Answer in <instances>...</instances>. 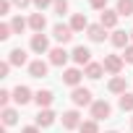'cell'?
Returning <instances> with one entry per match:
<instances>
[{
  "instance_id": "obj_24",
  "label": "cell",
  "mask_w": 133,
  "mask_h": 133,
  "mask_svg": "<svg viewBox=\"0 0 133 133\" xmlns=\"http://www.w3.org/2000/svg\"><path fill=\"white\" fill-rule=\"evenodd\" d=\"M120 16H133V0H117V8Z\"/></svg>"
},
{
  "instance_id": "obj_19",
  "label": "cell",
  "mask_w": 133,
  "mask_h": 133,
  "mask_svg": "<svg viewBox=\"0 0 133 133\" xmlns=\"http://www.w3.org/2000/svg\"><path fill=\"white\" fill-rule=\"evenodd\" d=\"M91 24H89V18L84 16V13H73V18H71V29L73 31H84V29H89Z\"/></svg>"
},
{
  "instance_id": "obj_29",
  "label": "cell",
  "mask_w": 133,
  "mask_h": 133,
  "mask_svg": "<svg viewBox=\"0 0 133 133\" xmlns=\"http://www.w3.org/2000/svg\"><path fill=\"white\" fill-rule=\"evenodd\" d=\"M11 34H13V29H11V24H0V39L5 42V39H8Z\"/></svg>"
},
{
  "instance_id": "obj_33",
  "label": "cell",
  "mask_w": 133,
  "mask_h": 133,
  "mask_svg": "<svg viewBox=\"0 0 133 133\" xmlns=\"http://www.w3.org/2000/svg\"><path fill=\"white\" fill-rule=\"evenodd\" d=\"M52 3H55V0H34V5H37V8H39V13H42V11H44V8H50V5H52Z\"/></svg>"
},
{
  "instance_id": "obj_12",
  "label": "cell",
  "mask_w": 133,
  "mask_h": 133,
  "mask_svg": "<svg viewBox=\"0 0 133 133\" xmlns=\"http://www.w3.org/2000/svg\"><path fill=\"white\" fill-rule=\"evenodd\" d=\"M52 99H55V97H52V91H50V89H39V91L34 94V102L39 104V110H47V107L52 104Z\"/></svg>"
},
{
  "instance_id": "obj_7",
  "label": "cell",
  "mask_w": 133,
  "mask_h": 133,
  "mask_svg": "<svg viewBox=\"0 0 133 133\" xmlns=\"http://www.w3.org/2000/svg\"><path fill=\"white\" fill-rule=\"evenodd\" d=\"M71 57H73L78 65H89V63H91V50H89V47H84V44H78V47L71 52Z\"/></svg>"
},
{
  "instance_id": "obj_1",
  "label": "cell",
  "mask_w": 133,
  "mask_h": 133,
  "mask_svg": "<svg viewBox=\"0 0 133 133\" xmlns=\"http://www.w3.org/2000/svg\"><path fill=\"white\" fill-rule=\"evenodd\" d=\"M71 99H73V104H76V107H86V104L91 107V104H94L91 91H89V89H84V86H76V89L71 91Z\"/></svg>"
},
{
  "instance_id": "obj_13",
  "label": "cell",
  "mask_w": 133,
  "mask_h": 133,
  "mask_svg": "<svg viewBox=\"0 0 133 133\" xmlns=\"http://www.w3.org/2000/svg\"><path fill=\"white\" fill-rule=\"evenodd\" d=\"M44 26H47L44 13H31V18H29V29H31V31H37V34H42V31H44Z\"/></svg>"
},
{
  "instance_id": "obj_2",
  "label": "cell",
  "mask_w": 133,
  "mask_h": 133,
  "mask_svg": "<svg viewBox=\"0 0 133 133\" xmlns=\"http://www.w3.org/2000/svg\"><path fill=\"white\" fill-rule=\"evenodd\" d=\"M110 115H112V107L107 99H97L91 104V120H107Z\"/></svg>"
},
{
  "instance_id": "obj_15",
  "label": "cell",
  "mask_w": 133,
  "mask_h": 133,
  "mask_svg": "<svg viewBox=\"0 0 133 133\" xmlns=\"http://www.w3.org/2000/svg\"><path fill=\"white\" fill-rule=\"evenodd\" d=\"M81 76H84V73H81L78 68H68V71L63 73V81L68 84V86H73V89H76V86L81 84Z\"/></svg>"
},
{
  "instance_id": "obj_18",
  "label": "cell",
  "mask_w": 133,
  "mask_h": 133,
  "mask_svg": "<svg viewBox=\"0 0 133 133\" xmlns=\"http://www.w3.org/2000/svg\"><path fill=\"white\" fill-rule=\"evenodd\" d=\"M102 73H104V65H102V63H89L86 68H84V76H89L91 81L102 78Z\"/></svg>"
},
{
  "instance_id": "obj_23",
  "label": "cell",
  "mask_w": 133,
  "mask_h": 133,
  "mask_svg": "<svg viewBox=\"0 0 133 133\" xmlns=\"http://www.w3.org/2000/svg\"><path fill=\"white\" fill-rule=\"evenodd\" d=\"M117 104H120V110L123 112H133V94H120V99H117Z\"/></svg>"
},
{
  "instance_id": "obj_28",
  "label": "cell",
  "mask_w": 133,
  "mask_h": 133,
  "mask_svg": "<svg viewBox=\"0 0 133 133\" xmlns=\"http://www.w3.org/2000/svg\"><path fill=\"white\" fill-rule=\"evenodd\" d=\"M11 99H13V91H8V89L0 91V107H3V110L8 107V102H11Z\"/></svg>"
},
{
  "instance_id": "obj_5",
  "label": "cell",
  "mask_w": 133,
  "mask_h": 133,
  "mask_svg": "<svg viewBox=\"0 0 133 133\" xmlns=\"http://www.w3.org/2000/svg\"><path fill=\"white\" fill-rule=\"evenodd\" d=\"M63 128L65 130H73V128H81V115H78V110H68V112H63Z\"/></svg>"
},
{
  "instance_id": "obj_8",
  "label": "cell",
  "mask_w": 133,
  "mask_h": 133,
  "mask_svg": "<svg viewBox=\"0 0 133 133\" xmlns=\"http://www.w3.org/2000/svg\"><path fill=\"white\" fill-rule=\"evenodd\" d=\"M71 57V52H65V47H52L50 50V63L52 65H65Z\"/></svg>"
},
{
  "instance_id": "obj_37",
  "label": "cell",
  "mask_w": 133,
  "mask_h": 133,
  "mask_svg": "<svg viewBox=\"0 0 133 133\" xmlns=\"http://www.w3.org/2000/svg\"><path fill=\"white\" fill-rule=\"evenodd\" d=\"M128 34H130V42H133V29H130V31H128Z\"/></svg>"
},
{
  "instance_id": "obj_21",
  "label": "cell",
  "mask_w": 133,
  "mask_h": 133,
  "mask_svg": "<svg viewBox=\"0 0 133 133\" xmlns=\"http://www.w3.org/2000/svg\"><path fill=\"white\" fill-rule=\"evenodd\" d=\"M8 63H11V65H26V50H21V47L11 50V55H8Z\"/></svg>"
},
{
  "instance_id": "obj_3",
  "label": "cell",
  "mask_w": 133,
  "mask_h": 133,
  "mask_svg": "<svg viewBox=\"0 0 133 133\" xmlns=\"http://www.w3.org/2000/svg\"><path fill=\"white\" fill-rule=\"evenodd\" d=\"M123 57L120 55H104V60H102V65H104V71L107 73H112V76H120V71H123Z\"/></svg>"
},
{
  "instance_id": "obj_17",
  "label": "cell",
  "mask_w": 133,
  "mask_h": 133,
  "mask_svg": "<svg viewBox=\"0 0 133 133\" xmlns=\"http://www.w3.org/2000/svg\"><path fill=\"white\" fill-rule=\"evenodd\" d=\"M125 86H128L125 76H112V81L107 84V89H110L112 94H125Z\"/></svg>"
},
{
  "instance_id": "obj_35",
  "label": "cell",
  "mask_w": 133,
  "mask_h": 133,
  "mask_svg": "<svg viewBox=\"0 0 133 133\" xmlns=\"http://www.w3.org/2000/svg\"><path fill=\"white\" fill-rule=\"evenodd\" d=\"M34 0H13V5H18V8H26V5H31Z\"/></svg>"
},
{
  "instance_id": "obj_31",
  "label": "cell",
  "mask_w": 133,
  "mask_h": 133,
  "mask_svg": "<svg viewBox=\"0 0 133 133\" xmlns=\"http://www.w3.org/2000/svg\"><path fill=\"white\" fill-rule=\"evenodd\" d=\"M94 11H107V0H89Z\"/></svg>"
},
{
  "instance_id": "obj_32",
  "label": "cell",
  "mask_w": 133,
  "mask_h": 133,
  "mask_svg": "<svg viewBox=\"0 0 133 133\" xmlns=\"http://www.w3.org/2000/svg\"><path fill=\"white\" fill-rule=\"evenodd\" d=\"M11 3H13V0H0V16H8V11H11Z\"/></svg>"
},
{
  "instance_id": "obj_36",
  "label": "cell",
  "mask_w": 133,
  "mask_h": 133,
  "mask_svg": "<svg viewBox=\"0 0 133 133\" xmlns=\"http://www.w3.org/2000/svg\"><path fill=\"white\" fill-rule=\"evenodd\" d=\"M21 133H39V128H37V125H29V128H24Z\"/></svg>"
},
{
  "instance_id": "obj_22",
  "label": "cell",
  "mask_w": 133,
  "mask_h": 133,
  "mask_svg": "<svg viewBox=\"0 0 133 133\" xmlns=\"http://www.w3.org/2000/svg\"><path fill=\"white\" fill-rule=\"evenodd\" d=\"M16 123H18V112L13 107H5L3 110V125L8 128V125H16Z\"/></svg>"
},
{
  "instance_id": "obj_14",
  "label": "cell",
  "mask_w": 133,
  "mask_h": 133,
  "mask_svg": "<svg viewBox=\"0 0 133 133\" xmlns=\"http://www.w3.org/2000/svg\"><path fill=\"white\" fill-rule=\"evenodd\" d=\"M55 123V112L47 107V110H39V115H37V128H50Z\"/></svg>"
},
{
  "instance_id": "obj_10",
  "label": "cell",
  "mask_w": 133,
  "mask_h": 133,
  "mask_svg": "<svg viewBox=\"0 0 133 133\" xmlns=\"http://www.w3.org/2000/svg\"><path fill=\"white\" fill-rule=\"evenodd\" d=\"M117 18H120V13H117V11H102L99 24H102L104 29H115V26H117Z\"/></svg>"
},
{
  "instance_id": "obj_34",
  "label": "cell",
  "mask_w": 133,
  "mask_h": 133,
  "mask_svg": "<svg viewBox=\"0 0 133 133\" xmlns=\"http://www.w3.org/2000/svg\"><path fill=\"white\" fill-rule=\"evenodd\" d=\"M123 60H125V63H133V44H128V47H125V55H123Z\"/></svg>"
},
{
  "instance_id": "obj_26",
  "label": "cell",
  "mask_w": 133,
  "mask_h": 133,
  "mask_svg": "<svg viewBox=\"0 0 133 133\" xmlns=\"http://www.w3.org/2000/svg\"><path fill=\"white\" fill-rule=\"evenodd\" d=\"M78 130L81 133H99V125H97V120H86V123H81Z\"/></svg>"
},
{
  "instance_id": "obj_4",
  "label": "cell",
  "mask_w": 133,
  "mask_h": 133,
  "mask_svg": "<svg viewBox=\"0 0 133 133\" xmlns=\"http://www.w3.org/2000/svg\"><path fill=\"white\" fill-rule=\"evenodd\" d=\"M73 29H71V24H55V29H52V37L60 42V44H65V42H71L73 39Z\"/></svg>"
},
{
  "instance_id": "obj_16",
  "label": "cell",
  "mask_w": 133,
  "mask_h": 133,
  "mask_svg": "<svg viewBox=\"0 0 133 133\" xmlns=\"http://www.w3.org/2000/svg\"><path fill=\"white\" fill-rule=\"evenodd\" d=\"M104 31H107V29H104L102 24H91V26L86 29V34H89V39H91V42H104V37H107Z\"/></svg>"
},
{
  "instance_id": "obj_20",
  "label": "cell",
  "mask_w": 133,
  "mask_h": 133,
  "mask_svg": "<svg viewBox=\"0 0 133 133\" xmlns=\"http://www.w3.org/2000/svg\"><path fill=\"white\" fill-rule=\"evenodd\" d=\"M110 42H112L115 47H128V42H130V34H125V31L115 29V31H112V37H110Z\"/></svg>"
},
{
  "instance_id": "obj_25",
  "label": "cell",
  "mask_w": 133,
  "mask_h": 133,
  "mask_svg": "<svg viewBox=\"0 0 133 133\" xmlns=\"http://www.w3.org/2000/svg\"><path fill=\"white\" fill-rule=\"evenodd\" d=\"M26 26H29V21H24L21 16H16V18L11 21V29H13V34H21V31H24Z\"/></svg>"
},
{
  "instance_id": "obj_9",
  "label": "cell",
  "mask_w": 133,
  "mask_h": 133,
  "mask_svg": "<svg viewBox=\"0 0 133 133\" xmlns=\"http://www.w3.org/2000/svg\"><path fill=\"white\" fill-rule=\"evenodd\" d=\"M34 97H31V89L29 86H16L13 89V102L16 104H29Z\"/></svg>"
},
{
  "instance_id": "obj_39",
  "label": "cell",
  "mask_w": 133,
  "mask_h": 133,
  "mask_svg": "<svg viewBox=\"0 0 133 133\" xmlns=\"http://www.w3.org/2000/svg\"><path fill=\"white\" fill-rule=\"evenodd\" d=\"M130 123H133V117H130Z\"/></svg>"
},
{
  "instance_id": "obj_27",
  "label": "cell",
  "mask_w": 133,
  "mask_h": 133,
  "mask_svg": "<svg viewBox=\"0 0 133 133\" xmlns=\"http://www.w3.org/2000/svg\"><path fill=\"white\" fill-rule=\"evenodd\" d=\"M52 8H55V13H57V16L68 13V0H55V3H52Z\"/></svg>"
},
{
  "instance_id": "obj_6",
  "label": "cell",
  "mask_w": 133,
  "mask_h": 133,
  "mask_svg": "<svg viewBox=\"0 0 133 133\" xmlns=\"http://www.w3.org/2000/svg\"><path fill=\"white\" fill-rule=\"evenodd\" d=\"M47 71H50V65H47L44 60H31V63H29V76H31V78H44Z\"/></svg>"
},
{
  "instance_id": "obj_30",
  "label": "cell",
  "mask_w": 133,
  "mask_h": 133,
  "mask_svg": "<svg viewBox=\"0 0 133 133\" xmlns=\"http://www.w3.org/2000/svg\"><path fill=\"white\" fill-rule=\"evenodd\" d=\"M8 73H11V63L3 60V63H0V78H8Z\"/></svg>"
},
{
  "instance_id": "obj_11",
  "label": "cell",
  "mask_w": 133,
  "mask_h": 133,
  "mask_svg": "<svg viewBox=\"0 0 133 133\" xmlns=\"http://www.w3.org/2000/svg\"><path fill=\"white\" fill-rule=\"evenodd\" d=\"M31 50L39 52V55H42V52H50V39H47L44 34H34V37H31Z\"/></svg>"
},
{
  "instance_id": "obj_38",
  "label": "cell",
  "mask_w": 133,
  "mask_h": 133,
  "mask_svg": "<svg viewBox=\"0 0 133 133\" xmlns=\"http://www.w3.org/2000/svg\"><path fill=\"white\" fill-rule=\"evenodd\" d=\"M107 133H117V130H107Z\"/></svg>"
}]
</instances>
